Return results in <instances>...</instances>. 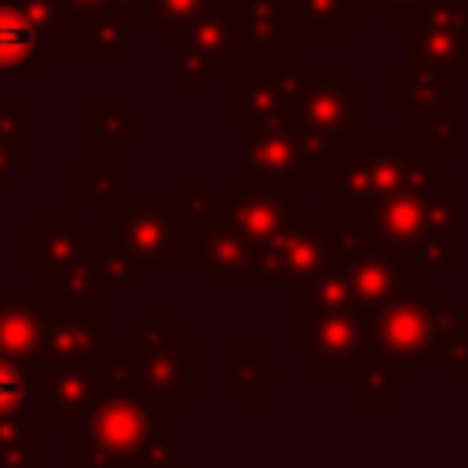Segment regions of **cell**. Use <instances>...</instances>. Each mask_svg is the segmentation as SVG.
Returning a JSON list of instances; mask_svg holds the SVG:
<instances>
[{"label":"cell","instance_id":"7","mask_svg":"<svg viewBox=\"0 0 468 468\" xmlns=\"http://www.w3.org/2000/svg\"><path fill=\"white\" fill-rule=\"evenodd\" d=\"M300 161V146L282 135V132H263L260 139L249 135V150H245V172H249V183H260V179H285V176H300L303 168L296 165Z\"/></svg>","mask_w":468,"mask_h":468},{"label":"cell","instance_id":"8","mask_svg":"<svg viewBox=\"0 0 468 468\" xmlns=\"http://www.w3.org/2000/svg\"><path fill=\"white\" fill-rule=\"evenodd\" d=\"M303 124L322 132H344L355 128V91L347 95L344 84L336 88H311L303 99Z\"/></svg>","mask_w":468,"mask_h":468},{"label":"cell","instance_id":"14","mask_svg":"<svg viewBox=\"0 0 468 468\" xmlns=\"http://www.w3.org/2000/svg\"><path fill=\"white\" fill-rule=\"evenodd\" d=\"M388 4H391V7H395V11H402V7H406V4H410V7H417V4H424V0H388Z\"/></svg>","mask_w":468,"mask_h":468},{"label":"cell","instance_id":"9","mask_svg":"<svg viewBox=\"0 0 468 468\" xmlns=\"http://www.w3.org/2000/svg\"><path fill=\"white\" fill-rule=\"evenodd\" d=\"M201 267H208L219 282H223V267H230V278H245V267H252V256H249V238L227 223L219 230H208L201 234Z\"/></svg>","mask_w":468,"mask_h":468},{"label":"cell","instance_id":"1","mask_svg":"<svg viewBox=\"0 0 468 468\" xmlns=\"http://www.w3.org/2000/svg\"><path fill=\"white\" fill-rule=\"evenodd\" d=\"M369 336L377 340V351L395 362L420 358L428 340H431V314L424 311L420 300H384L380 314L369 322Z\"/></svg>","mask_w":468,"mask_h":468},{"label":"cell","instance_id":"13","mask_svg":"<svg viewBox=\"0 0 468 468\" xmlns=\"http://www.w3.org/2000/svg\"><path fill=\"white\" fill-rule=\"evenodd\" d=\"M355 11V4H333V0H300V18L307 26H314V33H336V26L344 22V15Z\"/></svg>","mask_w":468,"mask_h":468},{"label":"cell","instance_id":"2","mask_svg":"<svg viewBox=\"0 0 468 468\" xmlns=\"http://www.w3.org/2000/svg\"><path fill=\"white\" fill-rule=\"evenodd\" d=\"M340 234L333 223H311L303 230L278 234V274H314L333 260Z\"/></svg>","mask_w":468,"mask_h":468},{"label":"cell","instance_id":"12","mask_svg":"<svg viewBox=\"0 0 468 468\" xmlns=\"http://www.w3.org/2000/svg\"><path fill=\"white\" fill-rule=\"evenodd\" d=\"M110 413L102 417V435H106V442L113 446V450H132L135 442H143L139 439V431H143V406H135V402H128V399H117V402H110L106 406Z\"/></svg>","mask_w":468,"mask_h":468},{"label":"cell","instance_id":"10","mask_svg":"<svg viewBox=\"0 0 468 468\" xmlns=\"http://www.w3.org/2000/svg\"><path fill=\"white\" fill-rule=\"evenodd\" d=\"M464 44H468L464 26L461 22H442L439 11L428 22H420V29H417L420 62H468Z\"/></svg>","mask_w":468,"mask_h":468},{"label":"cell","instance_id":"5","mask_svg":"<svg viewBox=\"0 0 468 468\" xmlns=\"http://www.w3.org/2000/svg\"><path fill=\"white\" fill-rule=\"evenodd\" d=\"M230 223L252 241V238H278L282 227H285V194H274V190H249V197H241V190L234 194L230 190Z\"/></svg>","mask_w":468,"mask_h":468},{"label":"cell","instance_id":"6","mask_svg":"<svg viewBox=\"0 0 468 468\" xmlns=\"http://www.w3.org/2000/svg\"><path fill=\"white\" fill-rule=\"evenodd\" d=\"M303 347L314 362H344L355 355V325L340 307H318V318H303Z\"/></svg>","mask_w":468,"mask_h":468},{"label":"cell","instance_id":"4","mask_svg":"<svg viewBox=\"0 0 468 468\" xmlns=\"http://www.w3.org/2000/svg\"><path fill=\"white\" fill-rule=\"evenodd\" d=\"M344 263H347L344 285H347L351 303L380 307L384 300L395 296V289H399V263L395 260H388V256H355V260H344Z\"/></svg>","mask_w":468,"mask_h":468},{"label":"cell","instance_id":"3","mask_svg":"<svg viewBox=\"0 0 468 468\" xmlns=\"http://www.w3.org/2000/svg\"><path fill=\"white\" fill-rule=\"evenodd\" d=\"M439 201V190H424V186H413V190H402L399 197L384 201V208L377 212V230L391 241H410V238H431L424 234L431 223H435V205Z\"/></svg>","mask_w":468,"mask_h":468},{"label":"cell","instance_id":"11","mask_svg":"<svg viewBox=\"0 0 468 468\" xmlns=\"http://www.w3.org/2000/svg\"><path fill=\"white\" fill-rule=\"evenodd\" d=\"M37 51V29L18 11H0V66H22Z\"/></svg>","mask_w":468,"mask_h":468}]
</instances>
